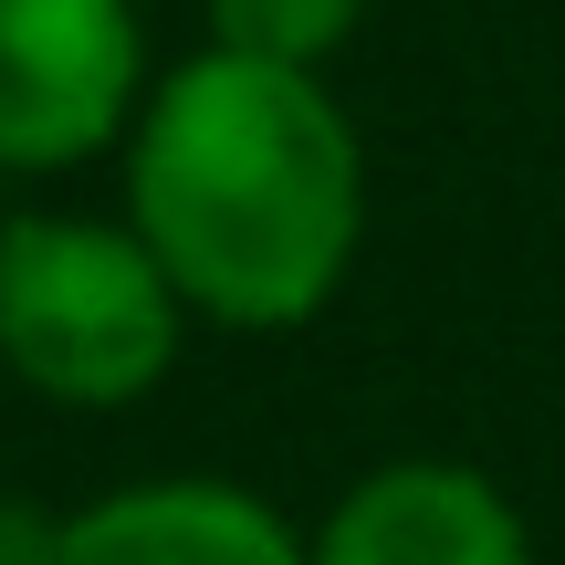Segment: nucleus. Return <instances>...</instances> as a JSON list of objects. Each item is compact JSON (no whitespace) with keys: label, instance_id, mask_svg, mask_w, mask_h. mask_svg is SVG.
<instances>
[{"label":"nucleus","instance_id":"2","mask_svg":"<svg viewBox=\"0 0 565 565\" xmlns=\"http://www.w3.org/2000/svg\"><path fill=\"white\" fill-rule=\"evenodd\" d=\"M189 303L126 221H0V366L53 408H137L179 366Z\"/></svg>","mask_w":565,"mask_h":565},{"label":"nucleus","instance_id":"1","mask_svg":"<svg viewBox=\"0 0 565 565\" xmlns=\"http://www.w3.org/2000/svg\"><path fill=\"white\" fill-rule=\"evenodd\" d=\"M126 231L168 263L200 324H315L366 242V147L324 95V63L210 42L147 74L126 126Z\"/></svg>","mask_w":565,"mask_h":565},{"label":"nucleus","instance_id":"6","mask_svg":"<svg viewBox=\"0 0 565 565\" xmlns=\"http://www.w3.org/2000/svg\"><path fill=\"white\" fill-rule=\"evenodd\" d=\"M366 0H210V42L231 53H273V63H335L356 42Z\"/></svg>","mask_w":565,"mask_h":565},{"label":"nucleus","instance_id":"3","mask_svg":"<svg viewBox=\"0 0 565 565\" xmlns=\"http://www.w3.org/2000/svg\"><path fill=\"white\" fill-rule=\"evenodd\" d=\"M147 105L137 0H0V179L126 147Z\"/></svg>","mask_w":565,"mask_h":565},{"label":"nucleus","instance_id":"7","mask_svg":"<svg viewBox=\"0 0 565 565\" xmlns=\"http://www.w3.org/2000/svg\"><path fill=\"white\" fill-rule=\"evenodd\" d=\"M53 545H63V513H32L0 492V565H53Z\"/></svg>","mask_w":565,"mask_h":565},{"label":"nucleus","instance_id":"5","mask_svg":"<svg viewBox=\"0 0 565 565\" xmlns=\"http://www.w3.org/2000/svg\"><path fill=\"white\" fill-rule=\"evenodd\" d=\"M53 565H303V534L252 482L158 471V482H116L74 503Z\"/></svg>","mask_w":565,"mask_h":565},{"label":"nucleus","instance_id":"4","mask_svg":"<svg viewBox=\"0 0 565 565\" xmlns=\"http://www.w3.org/2000/svg\"><path fill=\"white\" fill-rule=\"evenodd\" d=\"M303 565H534V534L471 461H377L303 534Z\"/></svg>","mask_w":565,"mask_h":565}]
</instances>
